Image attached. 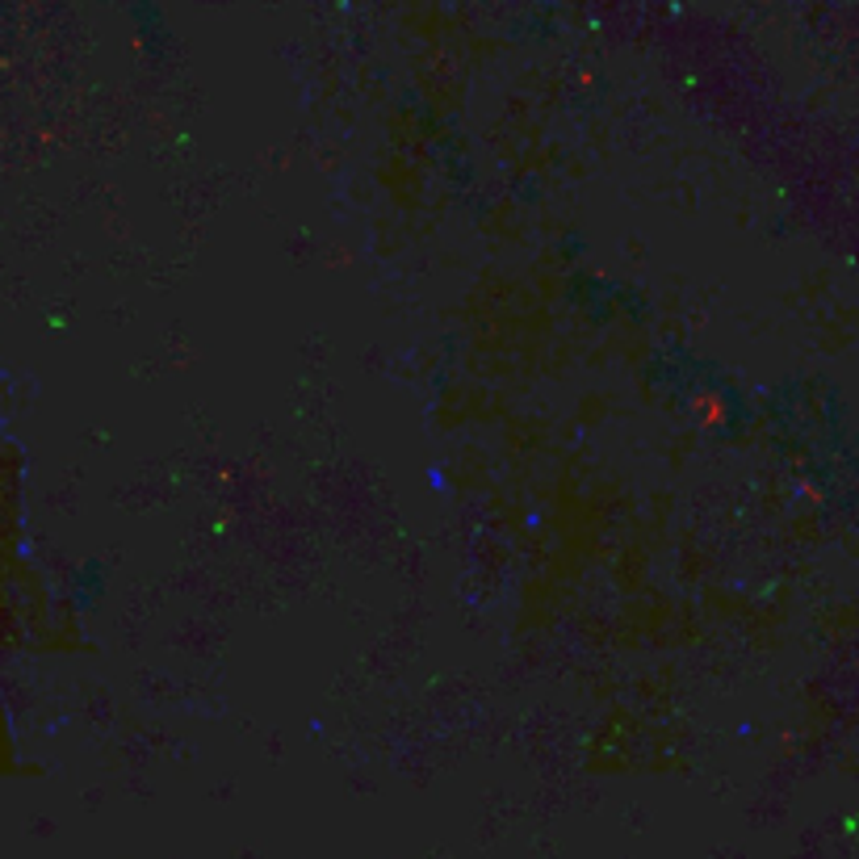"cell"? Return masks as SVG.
I'll return each instance as SVG.
<instances>
[{
	"label": "cell",
	"instance_id": "1",
	"mask_svg": "<svg viewBox=\"0 0 859 859\" xmlns=\"http://www.w3.org/2000/svg\"><path fill=\"white\" fill-rule=\"evenodd\" d=\"M759 424L771 454L859 525V428L838 386L822 374H788L759 394Z\"/></svg>",
	"mask_w": 859,
	"mask_h": 859
},
{
	"label": "cell",
	"instance_id": "2",
	"mask_svg": "<svg viewBox=\"0 0 859 859\" xmlns=\"http://www.w3.org/2000/svg\"><path fill=\"white\" fill-rule=\"evenodd\" d=\"M638 378L645 394L721 440H742L751 428H759V399L721 360L705 357L684 340H658L638 365Z\"/></svg>",
	"mask_w": 859,
	"mask_h": 859
},
{
	"label": "cell",
	"instance_id": "3",
	"mask_svg": "<svg viewBox=\"0 0 859 859\" xmlns=\"http://www.w3.org/2000/svg\"><path fill=\"white\" fill-rule=\"evenodd\" d=\"M562 302L596 332H608L617 323L642 332L658 319V307L642 286H633L629 277H617V273L592 268V264H574L562 273Z\"/></svg>",
	"mask_w": 859,
	"mask_h": 859
},
{
	"label": "cell",
	"instance_id": "4",
	"mask_svg": "<svg viewBox=\"0 0 859 859\" xmlns=\"http://www.w3.org/2000/svg\"><path fill=\"white\" fill-rule=\"evenodd\" d=\"M587 252H592V239L583 236L579 227H574V231H562V239H558V256H562V264H566V268H574V264H587Z\"/></svg>",
	"mask_w": 859,
	"mask_h": 859
}]
</instances>
